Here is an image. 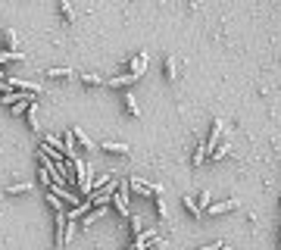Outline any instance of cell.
Here are the masks:
<instances>
[{
  "label": "cell",
  "mask_w": 281,
  "mask_h": 250,
  "mask_svg": "<svg viewBox=\"0 0 281 250\" xmlns=\"http://www.w3.org/2000/svg\"><path fill=\"white\" fill-rule=\"evenodd\" d=\"M69 166L75 169V185H78V197H81V200H88V197H91V182H94V178H91V169H88V163L75 157Z\"/></svg>",
  "instance_id": "cell-1"
},
{
  "label": "cell",
  "mask_w": 281,
  "mask_h": 250,
  "mask_svg": "<svg viewBox=\"0 0 281 250\" xmlns=\"http://www.w3.org/2000/svg\"><path fill=\"white\" fill-rule=\"evenodd\" d=\"M128 191H131V188H128V178H119V191L113 194V200H109V203H113V210L119 213V216H128L131 219V213H128Z\"/></svg>",
  "instance_id": "cell-2"
},
{
  "label": "cell",
  "mask_w": 281,
  "mask_h": 250,
  "mask_svg": "<svg viewBox=\"0 0 281 250\" xmlns=\"http://www.w3.org/2000/svg\"><path fill=\"white\" fill-rule=\"evenodd\" d=\"M47 194H53V197H59L63 203H78V191H72V188H66V185H50L47 188Z\"/></svg>",
  "instance_id": "cell-3"
},
{
  "label": "cell",
  "mask_w": 281,
  "mask_h": 250,
  "mask_svg": "<svg viewBox=\"0 0 281 250\" xmlns=\"http://www.w3.org/2000/svg\"><path fill=\"white\" fill-rule=\"evenodd\" d=\"M128 188H131V191H138V194H144V197H159V194H163V188H159V185H147V182H141V178H128Z\"/></svg>",
  "instance_id": "cell-4"
},
{
  "label": "cell",
  "mask_w": 281,
  "mask_h": 250,
  "mask_svg": "<svg viewBox=\"0 0 281 250\" xmlns=\"http://www.w3.org/2000/svg\"><path fill=\"white\" fill-rule=\"evenodd\" d=\"M91 210H94V206H91V200H78V203L72 206V210H66V222H81V219L88 216Z\"/></svg>",
  "instance_id": "cell-5"
},
{
  "label": "cell",
  "mask_w": 281,
  "mask_h": 250,
  "mask_svg": "<svg viewBox=\"0 0 281 250\" xmlns=\"http://www.w3.org/2000/svg\"><path fill=\"white\" fill-rule=\"evenodd\" d=\"M222 119H212V122H209V138H206V141H203V147H206V150H216L219 147V138H222Z\"/></svg>",
  "instance_id": "cell-6"
},
{
  "label": "cell",
  "mask_w": 281,
  "mask_h": 250,
  "mask_svg": "<svg viewBox=\"0 0 281 250\" xmlns=\"http://www.w3.org/2000/svg\"><path fill=\"white\" fill-rule=\"evenodd\" d=\"M147 59H150V54H147V50H141V54H138V56H134L131 63H128V75H134V79H141V75H144V69H147Z\"/></svg>",
  "instance_id": "cell-7"
},
{
  "label": "cell",
  "mask_w": 281,
  "mask_h": 250,
  "mask_svg": "<svg viewBox=\"0 0 281 250\" xmlns=\"http://www.w3.org/2000/svg\"><path fill=\"white\" fill-rule=\"evenodd\" d=\"M241 206V200H225V203H209V216H222V213H231V210H237Z\"/></svg>",
  "instance_id": "cell-8"
},
{
  "label": "cell",
  "mask_w": 281,
  "mask_h": 250,
  "mask_svg": "<svg viewBox=\"0 0 281 250\" xmlns=\"http://www.w3.org/2000/svg\"><path fill=\"white\" fill-rule=\"evenodd\" d=\"M25 116H28V128H31V132H35V135H41V128H44V125H41V113H38V100L31 103V107H28V113H25Z\"/></svg>",
  "instance_id": "cell-9"
},
{
  "label": "cell",
  "mask_w": 281,
  "mask_h": 250,
  "mask_svg": "<svg viewBox=\"0 0 281 250\" xmlns=\"http://www.w3.org/2000/svg\"><path fill=\"white\" fill-rule=\"evenodd\" d=\"M163 75H166L169 82L178 79V59H175V56H166V59H163Z\"/></svg>",
  "instance_id": "cell-10"
},
{
  "label": "cell",
  "mask_w": 281,
  "mask_h": 250,
  "mask_svg": "<svg viewBox=\"0 0 281 250\" xmlns=\"http://www.w3.org/2000/svg\"><path fill=\"white\" fill-rule=\"evenodd\" d=\"M122 100H125V113L138 119V116H141V107H138V97H134L131 91H125V97H122Z\"/></svg>",
  "instance_id": "cell-11"
},
{
  "label": "cell",
  "mask_w": 281,
  "mask_h": 250,
  "mask_svg": "<svg viewBox=\"0 0 281 250\" xmlns=\"http://www.w3.org/2000/svg\"><path fill=\"white\" fill-rule=\"evenodd\" d=\"M0 41H3V50H6V54H16V31H13V28H3V31H0Z\"/></svg>",
  "instance_id": "cell-12"
},
{
  "label": "cell",
  "mask_w": 281,
  "mask_h": 250,
  "mask_svg": "<svg viewBox=\"0 0 281 250\" xmlns=\"http://www.w3.org/2000/svg\"><path fill=\"white\" fill-rule=\"evenodd\" d=\"M134 82H138V79H134V75H128V72H125V75H116V79H109L106 84H109V88H131Z\"/></svg>",
  "instance_id": "cell-13"
},
{
  "label": "cell",
  "mask_w": 281,
  "mask_h": 250,
  "mask_svg": "<svg viewBox=\"0 0 281 250\" xmlns=\"http://www.w3.org/2000/svg\"><path fill=\"white\" fill-rule=\"evenodd\" d=\"M100 150L113 153V157H125V153H128V144H116V141H106V144H100Z\"/></svg>",
  "instance_id": "cell-14"
},
{
  "label": "cell",
  "mask_w": 281,
  "mask_h": 250,
  "mask_svg": "<svg viewBox=\"0 0 281 250\" xmlns=\"http://www.w3.org/2000/svg\"><path fill=\"white\" fill-rule=\"evenodd\" d=\"M72 141H75V144H78V147H81V150H91V138H88V135H84V132H81V128H72Z\"/></svg>",
  "instance_id": "cell-15"
},
{
  "label": "cell",
  "mask_w": 281,
  "mask_h": 250,
  "mask_svg": "<svg viewBox=\"0 0 281 250\" xmlns=\"http://www.w3.org/2000/svg\"><path fill=\"white\" fill-rule=\"evenodd\" d=\"M56 10H59V16H63V22L75 25V10H72L69 3H66V0H59V6H56Z\"/></svg>",
  "instance_id": "cell-16"
},
{
  "label": "cell",
  "mask_w": 281,
  "mask_h": 250,
  "mask_svg": "<svg viewBox=\"0 0 281 250\" xmlns=\"http://www.w3.org/2000/svg\"><path fill=\"white\" fill-rule=\"evenodd\" d=\"M22 54H19V50H16V54H6V50H0V69H3V66H10V63H22Z\"/></svg>",
  "instance_id": "cell-17"
},
{
  "label": "cell",
  "mask_w": 281,
  "mask_h": 250,
  "mask_svg": "<svg viewBox=\"0 0 281 250\" xmlns=\"http://www.w3.org/2000/svg\"><path fill=\"white\" fill-rule=\"evenodd\" d=\"M47 75H50V79H56V82L75 79V72H72V69H47Z\"/></svg>",
  "instance_id": "cell-18"
},
{
  "label": "cell",
  "mask_w": 281,
  "mask_h": 250,
  "mask_svg": "<svg viewBox=\"0 0 281 250\" xmlns=\"http://www.w3.org/2000/svg\"><path fill=\"white\" fill-rule=\"evenodd\" d=\"M31 191V182H19V185H10L6 188V194L10 197H16V194H28Z\"/></svg>",
  "instance_id": "cell-19"
},
{
  "label": "cell",
  "mask_w": 281,
  "mask_h": 250,
  "mask_svg": "<svg viewBox=\"0 0 281 250\" xmlns=\"http://www.w3.org/2000/svg\"><path fill=\"white\" fill-rule=\"evenodd\" d=\"M31 103H35V97H22V100L13 107V116H22V113H28V107H31Z\"/></svg>",
  "instance_id": "cell-20"
},
{
  "label": "cell",
  "mask_w": 281,
  "mask_h": 250,
  "mask_svg": "<svg viewBox=\"0 0 281 250\" xmlns=\"http://www.w3.org/2000/svg\"><path fill=\"white\" fill-rule=\"evenodd\" d=\"M153 206H156V216L166 222V219H169V206H166V200H163V194H159L156 200H153Z\"/></svg>",
  "instance_id": "cell-21"
},
{
  "label": "cell",
  "mask_w": 281,
  "mask_h": 250,
  "mask_svg": "<svg viewBox=\"0 0 281 250\" xmlns=\"http://www.w3.org/2000/svg\"><path fill=\"white\" fill-rule=\"evenodd\" d=\"M184 210L191 213L194 219H200V206H197V200H194V197H184Z\"/></svg>",
  "instance_id": "cell-22"
},
{
  "label": "cell",
  "mask_w": 281,
  "mask_h": 250,
  "mask_svg": "<svg viewBox=\"0 0 281 250\" xmlns=\"http://www.w3.org/2000/svg\"><path fill=\"white\" fill-rule=\"evenodd\" d=\"M81 82L88 84V88H103V84H106L103 79H100V75H81Z\"/></svg>",
  "instance_id": "cell-23"
},
{
  "label": "cell",
  "mask_w": 281,
  "mask_h": 250,
  "mask_svg": "<svg viewBox=\"0 0 281 250\" xmlns=\"http://www.w3.org/2000/svg\"><path fill=\"white\" fill-rule=\"evenodd\" d=\"M47 206H50L53 213H66V210H63V200H59V197H53V194H47Z\"/></svg>",
  "instance_id": "cell-24"
},
{
  "label": "cell",
  "mask_w": 281,
  "mask_h": 250,
  "mask_svg": "<svg viewBox=\"0 0 281 250\" xmlns=\"http://www.w3.org/2000/svg\"><path fill=\"white\" fill-rule=\"evenodd\" d=\"M194 200H197L200 213H203V210H209V200H212V197H209V191H200V197H194Z\"/></svg>",
  "instance_id": "cell-25"
},
{
  "label": "cell",
  "mask_w": 281,
  "mask_h": 250,
  "mask_svg": "<svg viewBox=\"0 0 281 250\" xmlns=\"http://www.w3.org/2000/svg\"><path fill=\"white\" fill-rule=\"evenodd\" d=\"M228 153H231V147H228V144H219V147L212 150V160H225Z\"/></svg>",
  "instance_id": "cell-26"
},
{
  "label": "cell",
  "mask_w": 281,
  "mask_h": 250,
  "mask_svg": "<svg viewBox=\"0 0 281 250\" xmlns=\"http://www.w3.org/2000/svg\"><path fill=\"white\" fill-rule=\"evenodd\" d=\"M203 160H206V147L197 144V150H194V166H203Z\"/></svg>",
  "instance_id": "cell-27"
},
{
  "label": "cell",
  "mask_w": 281,
  "mask_h": 250,
  "mask_svg": "<svg viewBox=\"0 0 281 250\" xmlns=\"http://www.w3.org/2000/svg\"><path fill=\"white\" fill-rule=\"evenodd\" d=\"M131 235H134V238H141V235H144V222H141L138 216H131Z\"/></svg>",
  "instance_id": "cell-28"
},
{
  "label": "cell",
  "mask_w": 281,
  "mask_h": 250,
  "mask_svg": "<svg viewBox=\"0 0 281 250\" xmlns=\"http://www.w3.org/2000/svg\"><path fill=\"white\" fill-rule=\"evenodd\" d=\"M75 228H78V225H75V222H69V225H66V244H69V241L75 238Z\"/></svg>",
  "instance_id": "cell-29"
},
{
  "label": "cell",
  "mask_w": 281,
  "mask_h": 250,
  "mask_svg": "<svg viewBox=\"0 0 281 250\" xmlns=\"http://www.w3.org/2000/svg\"><path fill=\"white\" fill-rule=\"evenodd\" d=\"M153 250H169V244H166V241L156 235V238H153Z\"/></svg>",
  "instance_id": "cell-30"
},
{
  "label": "cell",
  "mask_w": 281,
  "mask_h": 250,
  "mask_svg": "<svg viewBox=\"0 0 281 250\" xmlns=\"http://www.w3.org/2000/svg\"><path fill=\"white\" fill-rule=\"evenodd\" d=\"M222 244H206V247H197V250H219Z\"/></svg>",
  "instance_id": "cell-31"
},
{
  "label": "cell",
  "mask_w": 281,
  "mask_h": 250,
  "mask_svg": "<svg viewBox=\"0 0 281 250\" xmlns=\"http://www.w3.org/2000/svg\"><path fill=\"white\" fill-rule=\"evenodd\" d=\"M278 238H281V228H278Z\"/></svg>",
  "instance_id": "cell-32"
},
{
  "label": "cell",
  "mask_w": 281,
  "mask_h": 250,
  "mask_svg": "<svg viewBox=\"0 0 281 250\" xmlns=\"http://www.w3.org/2000/svg\"><path fill=\"white\" fill-rule=\"evenodd\" d=\"M128 250H131V247H128Z\"/></svg>",
  "instance_id": "cell-33"
}]
</instances>
